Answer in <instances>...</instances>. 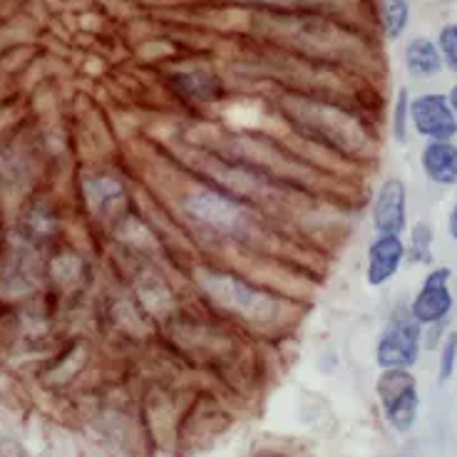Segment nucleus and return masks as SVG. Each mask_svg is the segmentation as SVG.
I'll return each mask as SVG.
<instances>
[{"label":"nucleus","instance_id":"obj_1","mask_svg":"<svg viewBox=\"0 0 457 457\" xmlns=\"http://www.w3.org/2000/svg\"><path fill=\"white\" fill-rule=\"evenodd\" d=\"M376 393L383 408V418L388 420L390 428H395L398 433L412 430L420 415V390L411 370L405 368L380 370Z\"/></svg>","mask_w":457,"mask_h":457},{"label":"nucleus","instance_id":"obj_2","mask_svg":"<svg viewBox=\"0 0 457 457\" xmlns=\"http://www.w3.org/2000/svg\"><path fill=\"white\" fill-rule=\"evenodd\" d=\"M423 351V326L408 311L393 313L376 343V363L380 370L405 368L411 370Z\"/></svg>","mask_w":457,"mask_h":457},{"label":"nucleus","instance_id":"obj_3","mask_svg":"<svg viewBox=\"0 0 457 457\" xmlns=\"http://www.w3.org/2000/svg\"><path fill=\"white\" fill-rule=\"evenodd\" d=\"M453 269L450 266H433L428 269L423 281L412 296L408 313L420 326L435 328L443 326L455 311V294H453Z\"/></svg>","mask_w":457,"mask_h":457},{"label":"nucleus","instance_id":"obj_4","mask_svg":"<svg viewBox=\"0 0 457 457\" xmlns=\"http://www.w3.org/2000/svg\"><path fill=\"white\" fill-rule=\"evenodd\" d=\"M411 127L425 142L457 137V112L443 92H423L411 97Z\"/></svg>","mask_w":457,"mask_h":457},{"label":"nucleus","instance_id":"obj_5","mask_svg":"<svg viewBox=\"0 0 457 457\" xmlns=\"http://www.w3.org/2000/svg\"><path fill=\"white\" fill-rule=\"evenodd\" d=\"M370 224L376 234H405L408 231V187L398 177L383 179L370 202Z\"/></svg>","mask_w":457,"mask_h":457},{"label":"nucleus","instance_id":"obj_6","mask_svg":"<svg viewBox=\"0 0 457 457\" xmlns=\"http://www.w3.org/2000/svg\"><path fill=\"white\" fill-rule=\"evenodd\" d=\"M405 263V241L400 234H376L366 252V284L370 288L390 284Z\"/></svg>","mask_w":457,"mask_h":457},{"label":"nucleus","instance_id":"obj_7","mask_svg":"<svg viewBox=\"0 0 457 457\" xmlns=\"http://www.w3.org/2000/svg\"><path fill=\"white\" fill-rule=\"evenodd\" d=\"M206 294L221 301L228 309L239 311L244 316H252L256 319L259 313H269L271 311V298L259 294L256 288L246 286L239 278L227 274H212L206 278Z\"/></svg>","mask_w":457,"mask_h":457},{"label":"nucleus","instance_id":"obj_8","mask_svg":"<svg viewBox=\"0 0 457 457\" xmlns=\"http://www.w3.org/2000/svg\"><path fill=\"white\" fill-rule=\"evenodd\" d=\"M420 170L428 182L435 187H455L457 184V142L455 139H440V142H425L420 154Z\"/></svg>","mask_w":457,"mask_h":457},{"label":"nucleus","instance_id":"obj_9","mask_svg":"<svg viewBox=\"0 0 457 457\" xmlns=\"http://www.w3.org/2000/svg\"><path fill=\"white\" fill-rule=\"evenodd\" d=\"M187 214L206 227L231 228L237 224L241 209L231 199L217 195V192H196L187 199Z\"/></svg>","mask_w":457,"mask_h":457},{"label":"nucleus","instance_id":"obj_10","mask_svg":"<svg viewBox=\"0 0 457 457\" xmlns=\"http://www.w3.org/2000/svg\"><path fill=\"white\" fill-rule=\"evenodd\" d=\"M403 65H405L412 80H433L445 70L437 43L425 37V35L408 40V46L403 50Z\"/></svg>","mask_w":457,"mask_h":457},{"label":"nucleus","instance_id":"obj_11","mask_svg":"<svg viewBox=\"0 0 457 457\" xmlns=\"http://www.w3.org/2000/svg\"><path fill=\"white\" fill-rule=\"evenodd\" d=\"M380 30L388 43L400 40L411 25V0H380L378 5Z\"/></svg>","mask_w":457,"mask_h":457},{"label":"nucleus","instance_id":"obj_12","mask_svg":"<svg viewBox=\"0 0 457 457\" xmlns=\"http://www.w3.org/2000/svg\"><path fill=\"white\" fill-rule=\"evenodd\" d=\"M435 228L428 221H415L408 228V244H405V262L415 266H430L433 263Z\"/></svg>","mask_w":457,"mask_h":457},{"label":"nucleus","instance_id":"obj_13","mask_svg":"<svg viewBox=\"0 0 457 457\" xmlns=\"http://www.w3.org/2000/svg\"><path fill=\"white\" fill-rule=\"evenodd\" d=\"M390 127H393V139L398 145H405L408 142V127H411V95L405 87H400L398 95H395Z\"/></svg>","mask_w":457,"mask_h":457},{"label":"nucleus","instance_id":"obj_14","mask_svg":"<svg viewBox=\"0 0 457 457\" xmlns=\"http://www.w3.org/2000/svg\"><path fill=\"white\" fill-rule=\"evenodd\" d=\"M457 370V331H450L440 345V361H437V380L447 383Z\"/></svg>","mask_w":457,"mask_h":457},{"label":"nucleus","instance_id":"obj_15","mask_svg":"<svg viewBox=\"0 0 457 457\" xmlns=\"http://www.w3.org/2000/svg\"><path fill=\"white\" fill-rule=\"evenodd\" d=\"M437 50L443 55V65L450 72H457V23H445L437 33Z\"/></svg>","mask_w":457,"mask_h":457},{"label":"nucleus","instance_id":"obj_16","mask_svg":"<svg viewBox=\"0 0 457 457\" xmlns=\"http://www.w3.org/2000/svg\"><path fill=\"white\" fill-rule=\"evenodd\" d=\"M447 234H450V239L457 241V199L450 209V214H447Z\"/></svg>","mask_w":457,"mask_h":457},{"label":"nucleus","instance_id":"obj_17","mask_svg":"<svg viewBox=\"0 0 457 457\" xmlns=\"http://www.w3.org/2000/svg\"><path fill=\"white\" fill-rule=\"evenodd\" d=\"M447 100H450V104H453V110L457 112V82L450 87V92H447Z\"/></svg>","mask_w":457,"mask_h":457}]
</instances>
